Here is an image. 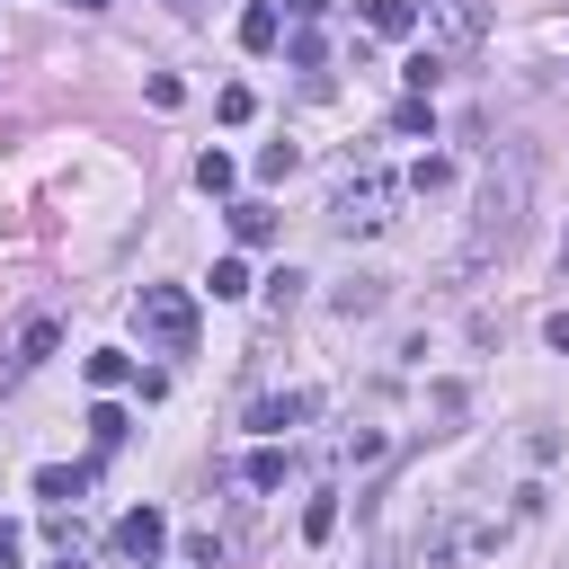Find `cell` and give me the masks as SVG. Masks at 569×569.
Listing matches in <instances>:
<instances>
[{"instance_id": "cell-1", "label": "cell", "mask_w": 569, "mask_h": 569, "mask_svg": "<svg viewBox=\"0 0 569 569\" xmlns=\"http://www.w3.org/2000/svg\"><path fill=\"white\" fill-rule=\"evenodd\" d=\"M525 196H533V151L525 142H498L489 169H480V196H471V240H462V276L489 267L498 249H516L525 231Z\"/></svg>"}, {"instance_id": "cell-2", "label": "cell", "mask_w": 569, "mask_h": 569, "mask_svg": "<svg viewBox=\"0 0 569 569\" xmlns=\"http://www.w3.org/2000/svg\"><path fill=\"white\" fill-rule=\"evenodd\" d=\"M133 320H142V338L169 347V356L196 347V293H187V284H142V293H133Z\"/></svg>"}, {"instance_id": "cell-3", "label": "cell", "mask_w": 569, "mask_h": 569, "mask_svg": "<svg viewBox=\"0 0 569 569\" xmlns=\"http://www.w3.org/2000/svg\"><path fill=\"white\" fill-rule=\"evenodd\" d=\"M418 36H427L436 62H453V53H471V44L489 36V9H480V0H427V9H418Z\"/></svg>"}, {"instance_id": "cell-4", "label": "cell", "mask_w": 569, "mask_h": 569, "mask_svg": "<svg viewBox=\"0 0 569 569\" xmlns=\"http://www.w3.org/2000/svg\"><path fill=\"white\" fill-rule=\"evenodd\" d=\"M329 222H338L347 240H356V231H382V222H391V178H356V187H338Z\"/></svg>"}, {"instance_id": "cell-5", "label": "cell", "mask_w": 569, "mask_h": 569, "mask_svg": "<svg viewBox=\"0 0 569 569\" xmlns=\"http://www.w3.org/2000/svg\"><path fill=\"white\" fill-rule=\"evenodd\" d=\"M116 551H124L133 569H151V560L169 551V516H160V507H133V516H116Z\"/></svg>"}, {"instance_id": "cell-6", "label": "cell", "mask_w": 569, "mask_h": 569, "mask_svg": "<svg viewBox=\"0 0 569 569\" xmlns=\"http://www.w3.org/2000/svg\"><path fill=\"white\" fill-rule=\"evenodd\" d=\"M53 338H62V329H53V320H44V311H36V320H27V329H18V356H9V365H0V382H18V373H27V365H44V356H53Z\"/></svg>"}, {"instance_id": "cell-7", "label": "cell", "mask_w": 569, "mask_h": 569, "mask_svg": "<svg viewBox=\"0 0 569 569\" xmlns=\"http://www.w3.org/2000/svg\"><path fill=\"white\" fill-rule=\"evenodd\" d=\"M302 418H311V391H276V400H258V409H249V427H258V436H284V427H302Z\"/></svg>"}, {"instance_id": "cell-8", "label": "cell", "mask_w": 569, "mask_h": 569, "mask_svg": "<svg viewBox=\"0 0 569 569\" xmlns=\"http://www.w3.org/2000/svg\"><path fill=\"white\" fill-rule=\"evenodd\" d=\"M36 498H44V507L89 498V462H44V471H36Z\"/></svg>"}, {"instance_id": "cell-9", "label": "cell", "mask_w": 569, "mask_h": 569, "mask_svg": "<svg viewBox=\"0 0 569 569\" xmlns=\"http://www.w3.org/2000/svg\"><path fill=\"white\" fill-rule=\"evenodd\" d=\"M365 27H373V36H391V44H409V36H418V0H373V9H365Z\"/></svg>"}, {"instance_id": "cell-10", "label": "cell", "mask_w": 569, "mask_h": 569, "mask_svg": "<svg viewBox=\"0 0 569 569\" xmlns=\"http://www.w3.org/2000/svg\"><path fill=\"white\" fill-rule=\"evenodd\" d=\"M329 302H338V311H347V320H373V311H382V302H391V293H382V276H347V284H338V293H329Z\"/></svg>"}, {"instance_id": "cell-11", "label": "cell", "mask_w": 569, "mask_h": 569, "mask_svg": "<svg viewBox=\"0 0 569 569\" xmlns=\"http://www.w3.org/2000/svg\"><path fill=\"white\" fill-rule=\"evenodd\" d=\"M276 36H284V18H276V0H249V9H240V44H249V53H267Z\"/></svg>"}, {"instance_id": "cell-12", "label": "cell", "mask_w": 569, "mask_h": 569, "mask_svg": "<svg viewBox=\"0 0 569 569\" xmlns=\"http://www.w3.org/2000/svg\"><path fill=\"white\" fill-rule=\"evenodd\" d=\"M80 373H89V391L107 400V391H124V382H133V356H116V347H98V356H89Z\"/></svg>"}, {"instance_id": "cell-13", "label": "cell", "mask_w": 569, "mask_h": 569, "mask_svg": "<svg viewBox=\"0 0 569 569\" xmlns=\"http://www.w3.org/2000/svg\"><path fill=\"white\" fill-rule=\"evenodd\" d=\"M284 471H293V453H284V445H258V453L240 462V480H249V489H284Z\"/></svg>"}, {"instance_id": "cell-14", "label": "cell", "mask_w": 569, "mask_h": 569, "mask_svg": "<svg viewBox=\"0 0 569 569\" xmlns=\"http://www.w3.org/2000/svg\"><path fill=\"white\" fill-rule=\"evenodd\" d=\"M231 240H240V249H267V240H276V213H267V204H231Z\"/></svg>"}, {"instance_id": "cell-15", "label": "cell", "mask_w": 569, "mask_h": 569, "mask_svg": "<svg viewBox=\"0 0 569 569\" xmlns=\"http://www.w3.org/2000/svg\"><path fill=\"white\" fill-rule=\"evenodd\" d=\"M124 436H133V427H124V409H116V400H98V409H89V445H98V453H116Z\"/></svg>"}, {"instance_id": "cell-16", "label": "cell", "mask_w": 569, "mask_h": 569, "mask_svg": "<svg viewBox=\"0 0 569 569\" xmlns=\"http://www.w3.org/2000/svg\"><path fill=\"white\" fill-rule=\"evenodd\" d=\"M258 276H249V258H213V302H240Z\"/></svg>"}, {"instance_id": "cell-17", "label": "cell", "mask_w": 569, "mask_h": 569, "mask_svg": "<svg viewBox=\"0 0 569 569\" xmlns=\"http://www.w3.org/2000/svg\"><path fill=\"white\" fill-rule=\"evenodd\" d=\"M338 533V489H320L311 507H302V542H329Z\"/></svg>"}, {"instance_id": "cell-18", "label": "cell", "mask_w": 569, "mask_h": 569, "mask_svg": "<svg viewBox=\"0 0 569 569\" xmlns=\"http://www.w3.org/2000/svg\"><path fill=\"white\" fill-rule=\"evenodd\" d=\"M231 178H240L231 151H204V160H196V187H204V196H231Z\"/></svg>"}, {"instance_id": "cell-19", "label": "cell", "mask_w": 569, "mask_h": 569, "mask_svg": "<svg viewBox=\"0 0 569 569\" xmlns=\"http://www.w3.org/2000/svg\"><path fill=\"white\" fill-rule=\"evenodd\" d=\"M213 116H222V124H249V116H258V98H249V89H240V80H231V89H222V98H213Z\"/></svg>"}, {"instance_id": "cell-20", "label": "cell", "mask_w": 569, "mask_h": 569, "mask_svg": "<svg viewBox=\"0 0 569 569\" xmlns=\"http://www.w3.org/2000/svg\"><path fill=\"white\" fill-rule=\"evenodd\" d=\"M436 71H445V62H436V53H409V62H400V80H409V89H418V98H427V89H436Z\"/></svg>"}, {"instance_id": "cell-21", "label": "cell", "mask_w": 569, "mask_h": 569, "mask_svg": "<svg viewBox=\"0 0 569 569\" xmlns=\"http://www.w3.org/2000/svg\"><path fill=\"white\" fill-rule=\"evenodd\" d=\"M391 445H382V427H365V436H347V462H382Z\"/></svg>"}, {"instance_id": "cell-22", "label": "cell", "mask_w": 569, "mask_h": 569, "mask_svg": "<svg viewBox=\"0 0 569 569\" xmlns=\"http://www.w3.org/2000/svg\"><path fill=\"white\" fill-rule=\"evenodd\" d=\"M542 338H551V347L569 356V311H551V320H542Z\"/></svg>"}, {"instance_id": "cell-23", "label": "cell", "mask_w": 569, "mask_h": 569, "mask_svg": "<svg viewBox=\"0 0 569 569\" xmlns=\"http://www.w3.org/2000/svg\"><path fill=\"white\" fill-rule=\"evenodd\" d=\"M365 569H409V551H400V542H391V551H373V560H365Z\"/></svg>"}, {"instance_id": "cell-24", "label": "cell", "mask_w": 569, "mask_h": 569, "mask_svg": "<svg viewBox=\"0 0 569 569\" xmlns=\"http://www.w3.org/2000/svg\"><path fill=\"white\" fill-rule=\"evenodd\" d=\"M320 9H329V0H284V18H320Z\"/></svg>"}, {"instance_id": "cell-25", "label": "cell", "mask_w": 569, "mask_h": 569, "mask_svg": "<svg viewBox=\"0 0 569 569\" xmlns=\"http://www.w3.org/2000/svg\"><path fill=\"white\" fill-rule=\"evenodd\" d=\"M0 569H18V533H0Z\"/></svg>"}, {"instance_id": "cell-26", "label": "cell", "mask_w": 569, "mask_h": 569, "mask_svg": "<svg viewBox=\"0 0 569 569\" xmlns=\"http://www.w3.org/2000/svg\"><path fill=\"white\" fill-rule=\"evenodd\" d=\"M71 9H107V0H71Z\"/></svg>"}, {"instance_id": "cell-27", "label": "cell", "mask_w": 569, "mask_h": 569, "mask_svg": "<svg viewBox=\"0 0 569 569\" xmlns=\"http://www.w3.org/2000/svg\"><path fill=\"white\" fill-rule=\"evenodd\" d=\"M560 267H569V231H560Z\"/></svg>"}]
</instances>
